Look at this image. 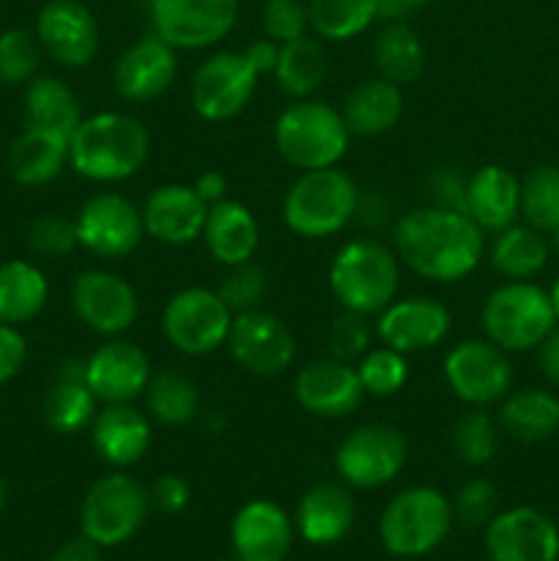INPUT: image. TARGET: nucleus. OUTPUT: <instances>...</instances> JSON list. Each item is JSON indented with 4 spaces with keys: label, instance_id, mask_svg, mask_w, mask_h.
<instances>
[{
    "label": "nucleus",
    "instance_id": "12",
    "mask_svg": "<svg viewBox=\"0 0 559 561\" xmlns=\"http://www.w3.org/2000/svg\"><path fill=\"white\" fill-rule=\"evenodd\" d=\"M151 31L173 49H208L239 20V0H148Z\"/></svg>",
    "mask_w": 559,
    "mask_h": 561
},
{
    "label": "nucleus",
    "instance_id": "48",
    "mask_svg": "<svg viewBox=\"0 0 559 561\" xmlns=\"http://www.w3.org/2000/svg\"><path fill=\"white\" fill-rule=\"evenodd\" d=\"M261 22L263 33L277 44H288L310 33L305 0H266Z\"/></svg>",
    "mask_w": 559,
    "mask_h": 561
},
{
    "label": "nucleus",
    "instance_id": "43",
    "mask_svg": "<svg viewBox=\"0 0 559 561\" xmlns=\"http://www.w3.org/2000/svg\"><path fill=\"white\" fill-rule=\"evenodd\" d=\"M356 376H360L362 389L370 398H392L409 383V359L400 351L389 345L370 348L360 362H356Z\"/></svg>",
    "mask_w": 559,
    "mask_h": 561
},
{
    "label": "nucleus",
    "instance_id": "60",
    "mask_svg": "<svg viewBox=\"0 0 559 561\" xmlns=\"http://www.w3.org/2000/svg\"><path fill=\"white\" fill-rule=\"evenodd\" d=\"M5 499H9V488H5V480L0 477V513H3L5 507Z\"/></svg>",
    "mask_w": 559,
    "mask_h": 561
},
{
    "label": "nucleus",
    "instance_id": "14",
    "mask_svg": "<svg viewBox=\"0 0 559 561\" xmlns=\"http://www.w3.org/2000/svg\"><path fill=\"white\" fill-rule=\"evenodd\" d=\"M255 88L258 71L244 53H214L192 75L190 102L203 121L223 124L244 113Z\"/></svg>",
    "mask_w": 559,
    "mask_h": 561
},
{
    "label": "nucleus",
    "instance_id": "11",
    "mask_svg": "<svg viewBox=\"0 0 559 561\" xmlns=\"http://www.w3.org/2000/svg\"><path fill=\"white\" fill-rule=\"evenodd\" d=\"M444 383L469 409L499 405L513 389V365L507 351L488 337H469L455 343L442 362Z\"/></svg>",
    "mask_w": 559,
    "mask_h": 561
},
{
    "label": "nucleus",
    "instance_id": "53",
    "mask_svg": "<svg viewBox=\"0 0 559 561\" xmlns=\"http://www.w3.org/2000/svg\"><path fill=\"white\" fill-rule=\"evenodd\" d=\"M537 370L551 387H559V323L543 337V343L535 348Z\"/></svg>",
    "mask_w": 559,
    "mask_h": 561
},
{
    "label": "nucleus",
    "instance_id": "9",
    "mask_svg": "<svg viewBox=\"0 0 559 561\" xmlns=\"http://www.w3.org/2000/svg\"><path fill=\"white\" fill-rule=\"evenodd\" d=\"M409 460L403 433L384 422L360 425L334 449V471L340 482L354 491H378L398 480Z\"/></svg>",
    "mask_w": 559,
    "mask_h": 561
},
{
    "label": "nucleus",
    "instance_id": "22",
    "mask_svg": "<svg viewBox=\"0 0 559 561\" xmlns=\"http://www.w3.org/2000/svg\"><path fill=\"white\" fill-rule=\"evenodd\" d=\"M151 376V359L146 351L124 337H110L85 359V381L102 405L142 398Z\"/></svg>",
    "mask_w": 559,
    "mask_h": 561
},
{
    "label": "nucleus",
    "instance_id": "8",
    "mask_svg": "<svg viewBox=\"0 0 559 561\" xmlns=\"http://www.w3.org/2000/svg\"><path fill=\"white\" fill-rule=\"evenodd\" d=\"M148 510H151V502H148L146 488L126 471L115 469L99 477L82 496L80 535H85L104 551L118 548L142 529Z\"/></svg>",
    "mask_w": 559,
    "mask_h": 561
},
{
    "label": "nucleus",
    "instance_id": "35",
    "mask_svg": "<svg viewBox=\"0 0 559 561\" xmlns=\"http://www.w3.org/2000/svg\"><path fill=\"white\" fill-rule=\"evenodd\" d=\"M425 44L409 22L384 25L373 38V66L378 77L395 85H411L425 71Z\"/></svg>",
    "mask_w": 559,
    "mask_h": 561
},
{
    "label": "nucleus",
    "instance_id": "3",
    "mask_svg": "<svg viewBox=\"0 0 559 561\" xmlns=\"http://www.w3.org/2000/svg\"><path fill=\"white\" fill-rule=\"evenodd\" d=\"M400 288V257L376 236L351 239L329 263V290L338 305L360 316H378Z\"/></svg>",
    "mask_w": 559,
    "mask_h": 561
},
{
    "label": "nucleus",
    "instance_id": "33",
    "mask_svg": "<svg viewBox=\"0 0 559 561\" xmlns=\"http://www.w3.org/2000/svg\"><path fill=\"white\" fill-rule=\"evenodd\" d=\"M486 252L493 272L502 274L504 279H532L551 261L548 236L526 222H513L510 228L493 233Z\"/></svg>",
    "mask_w": 559,
    "mask_h": 561
},
{
    "label": "nucleus",
    "instance_id": "6",
    "mask_svg": "<svg viewBox=\"0 0 559 561\" xmlns=\"http://www.w3.org/2000/svg\"><path fill=\"white\" fill-rule=\"evenodd\" d=\"M455 524L453 502L431 485L395 493L378 518V540L398 559H420L436 551Z\"/></svg>",
    "mask_w": 559,
    "mask_h": 561
},
{
    "label": "nucleus",
    "instance_id": "61",
    "mask_svg": "<svg viewBox=\"0 0 559 561\" xmlns=\"http://www.w3.org/2000/svg\"><path fill=\"white\" fill-rule=\"evenodd\" d=\"M406 3H409V5H411V9H414V11H420V9H422V5L433 3V0H406Z\"/></svg>",
    "mask_w": 559,
    "mask_h": 561
},
{
    "label": "nucleus",
    "instance_id": "23",
    "mask_svg": "<svg viewBox=\"0 0 559 561\" xmlns=\"http://www.w3.org/2000/svg\"><path fill=\"white\" fill-rule=\"evenodd\" d=\"M296 526L272 499H252L230 520L236 561H285Z\"/></svg>",
    "mask_w": 559,
    "mask_h": 561
},
{
    "label": "nucleus",
    "instance_id": "45",
    "mask_svg": "<svg viewBox=\"0 0 559 561\" xmlns=\"http://www.w3.org/2000/svg\"><path fill=\"white\" fill-rule=\"evenodd\" d=\"M217 294L223 296L225 305L230 307L233 316L250 310H261V301L269 294V277L258 263H241V266H230L228 274L219 283Z\"/></svg>",
    "mask_w": 559,
    "mask_h": 561
},
{
    "label": "nucleus",
    "instance_id": "18",
    "mask_svg": "<svg viewBox=\"0 0 559 561\" xmlns=\"http://www.w3.org/2000/svg\"><path fill=\"white\" fill-rule=\"evenodd\" d=\"M449 329H453V312L431 296L395 299L376 318V337L381 340V345H389L406 356L442 345L449 337Z\"/></svg>",
    "mask_w": 559,
    "mask_h": 561
},
{
    "label": "nucleus",
    "instance_id": "10",
    "mask_svg": "<svg viewBox=\"0 0 559 561\" xmlns=\"http://www.w3.org/2000/svg\"><path fill=\"white\" fill-rule=\"evenodd\" d=\"M233 318L217 290L184 288L168 299L159 327L179 354L208 356L228 345Z\"/></svg>",
    "mask_w": 559,
    "mask_h": 561
},
{
    "label": "nucleus",
    "instance_id": "49",
    "mask_svg": "<svg viewBox=\"0 0 559 561\" xmlns=\"http://www.w3.org/2000/svg\"><path fill=\"white\" fill-rule=\"evenodd\" d=\"M425 206L447 208V211H464L466 203V175L453 164H438L425 179Z\"/></svg>",
    "mask_w": 559,
    "mask_h": 561
},
{
    "label": "nucleus",
    "instance_id": "51",
    "mask_svg": "<svg viewBox=\"0 0 559 561\" xmlns=\"http://www.w3.org/2000/svg\"><path fill=\"white\" fill-rule=\"evenodd\" d=\"M190 499L192 488L181 474H162L148 488V502H151L153 510H159L164 515H175L181 510H186Z\"/></svg>",
    "mask_w": 559,
    "mask_h": 561
},
{
    "label": "nucleus",
    "instance_id": "4",
    "mask_svg": "<svg viewBox=\"0 0 559 561\" xmlns=\"http://www.w3.org/2000/svg\"><path fill=\"white\" fill-rule=\"evenodd\" d=\"M349 146L343 113L321 99H294L274 121V148L299 173L338 168Z\"/></svg>",
    "mask_w": 559,
    "mask_h": 561
},
{
    "label": "nucleus",
    "instance_id": "55",
    "mask_svg": "<svg viewBox=\"0 0 559 561\" xmlns=\"http://www.w3.org/2000/svg\"><path fill=\"white\" fill-rule=\"evenodd\" d=\"M192 190H195L197 197H201V201L212 208L228 197V181H225V175L219 173V170H206V173L197 175L195 184H192Z\"/></svg>",
    "mask_w": 559,
    "mask_h": 561
},
{
    "label": "nucleus",
    "instance_id": "36",
    "mask_svg": "<svg viewBox=\"0 0 559 561\" xmlns=\"http://www.w3.org/2000/svg\"><path fill=\"white\" fill-rule=\"evenodd\" d=\"M329 71L327 47L318 36H301L280 44V58L272 77L288 99H310L323 85Z\"/></svg>",
    "mask_w": 559,
    "mask_h": 561
},
{
    "label": "nucleus",
    "instance_id": "52",
    "mask_svg": "<svg viewBox=\"0 0 559 561\" xmlns=\"http://www.w3.org/2000/svg\"><path fill=\"white\" fill-rule=\"evenodd\" d=\"M27 362V343L20 327L0 323V387L22 373Z\"/></svg>",
    "mask_w": 559,
    "mask_h": 561
},
{
    "label": "nucleus",
    "instance_id": "19",
    "mask_svg": "<svg viewBox=\"0 0 559 561\" xmlns=\"http://www.w3.org/2000/svg\"><path fill=\"white\" fill-rule=\"evenodd\" d=\"M491 561H557L559 526L535 507L499 510L486 526Z\"/></svg>",
    "mask_w": 559,
    "mask_h": 561
},
{
    "label": "nucleus",
    "instance_id": "32",
    "mask_svg": "<svg viewBox=\"0 0 559 561\" xmlns=\"http://www.w3.org/2000/svg\"><path fill=\"white\" fill-rule=\"evenodd\" d=\"M497 422L515 442H546L559 431V398L551 389L540 387L510 389L507 398L499 403Z\"/></svg>",
    "mask_w": 559,
    "mask_h": 561
},
{
    "label": "nucleus",
    "instance_id": "41",
    "mask_svg": "<svg viewBox=\"0 0 559 561\" xmlns=\"http://www.w3.org/2000/svg\"><path fill=\"white\" fill-rule=\"evenodd\" d=\"M521 219L546 236L559 228L557 164H537L521 179Z\"/></svg>",
    "mask_w": 559,
    "mask_h": 561
},
{
    "label": "nucleus",
    "instance_id": "59",
    "mask_svg": "<svg viewBox=\"0 0 559 561\" xmlns=\"http://www.w3.org/2000/svg\"><path fill=\"white\" fill-rule=\"evenodd\" d=\"M548 247H551V255L559 257V228L548 233Z\"/></svg>",
    "mask_w": 559,
    "mask_h": 561
},
{
    "label": "nucleus",
    "instance_id": "29",
    "mask_svg": "<svg viewBox=\"0 0 559 561\" xmlns=\"http://www.w3.org/2000/svg\"><path fill=\"white\" fill-rule=\"evenodd\" d=\"M201 241L206 244L208 255L225 268L241 266L258 255L261 225L244 203L225 197L223 203L208 208Z\"/></svg>",
    "mask_w": 559,
    "mask_h": 561
},
{
    "label": "nucleus",
    "instance_id": "13",
    "mask_svg": "<svg viewBox=\"0 0 559 561\" xmlns=\"http://www.w3.org/2000/svg\"><path fill=\"white\" fill-rule=\"evenodd\" d=\"M75 225L82 250L104 261L129 257L146 239L140 208L118 192H99L88 197L75 214Z\"/></svg>",
    "mask_w": 559,
    "mask_h": 561
},
{
    "label": "nucleus",
    "instance_id": "44",
    "mask_svg": "<svg viewBox=\"0 0 559 561\" xmlns=\"http://www.w3.org/2000/svg\"><path fill=\"white\" fill-rule=\"evenodd\" d=\"M25 244L33 255L47 257V261H58V257L71 255V252L80 247L75 219L60 217V214H44V217H36L27 225Z\"/></svg>",
    "mask_w": 559,
    "mask_h": 561
},
{
    "label": "nucleus",
    "instance_id": "16",
    "mask_svg": "<svg viewBox=\"0 0 559 561\" xmlns=\"http://www.w3.org/2000/svg\"><path fill=\"white\" fill-rule=\"evenodd\" d=\"M228 351L241 370L272 378L294 367L296 337L283 318L266 310L239 312L228 334Z\"/></svg>",
    "mask_w": 559,
    "mask_h": 561
},
{
    "label": "nucleus",
    "instance_id": "31",
    "mask_svg": "<svg viewBox=\"0 0 559 561\" xmlns=\"http://www.w3.org/2000/svg\"><path fill=\"white\" fill-rule=\"evenodd\" d=\"M340 113L351 137H381L403 118V88L381 77L362 80L345 93Z\"/></svg>",
    "mask_w": 559,
    "mask_h": 561
},
{
    "label": "nucleus",
    "instance_id": "37",
    "mask_svg": "<svg viewBox=\"0 0 559 561\" xmlns=\"http://www.w3.org/2000/svg\"><path fill=\"white\" fill-rule=\"evenodd\" d=\"M82 104L77 93L55 75H38L25 85V124L71 137L80 126Z\"/></svg>",
    "mask_w": 559,
    "mask_h": 561
},
{
    "label": "nucleus",
    "instance_id": "34",
    "mask_svg": "<svg viewBox=\"0 0 559 561\" xmlns=\"http://www.w3.org/2000/svg\"><path fill=\"white\" fill-rule=\"evenodd\" d=\"M49 301L47 274L25 257L0 263V323L22 327L36 321Z\"/></svg>",
    "mask_w": 559,
    "mask_h": 561
},
{
    "label": "nucleus",
    "instance_id": "50",
    "mask_svg": "<svg viewBox=\"0 0 559 561\" xmlns=\"http://www.w3.org/2000/svg\"><path fill=\"white\" fill-rule=\"evenodd\" d=\"M395 206L384 192L378 190H360V197H356V211H354V222L360 225L362 230H367L370 236L384 233V230H392L398 217H392Z\"/></svg>",
    "mask_w": 559,
    "mask_h": 561
},
{
    "label": "nucleus",
    "instance_id": "20",
    "mask_svg": "<svg viewBox=\"0 0 559 561\" xmlns=\"http://www.w3.org/2000/svg\"><path fill=\"white\" fill-rule=\"evenodd\" d=\"M175 75H179V49L151 31L118 55L113 66V88L124 102L148 104L170 91Z\"/></svg>",
    "mask_w": 559,
    "mask_h": 561
},
{
    "label": "nucleus",
    "instance_id": "62",
    "mask_svg": "<svg viewBox=\"0 0 559 561\" xmlns=\"http://www.w3.org/2000/svg\"><path fill=\"white\" fill-rule=\"evenodd\" d=\"M557 561H559V559H557Z\"/></svg>",
    "mask_w": 559,
    "mask_h": 561
},
{
    "label": "nucleus",
    "instance_id": "21",
    "mask_svg": "<svg viewBox=\"0 0 559 561\" xmlns=\"http://www.w3.org/2000/svg\"><path fill=\"white\" fill-rule=\"evenodd\" d=\"M365 398L356 367L332 356L307 362L294 376V400L301 411L318 420H345Z\"/></svg>",
    "mask_w": 559,
    "mask_h": 561
},
{
    "label": "nucleus",
    "instance_id": "7",
    "mask_svg": "<svg viewBox=\"0 0 559 561\" xmlns=\"http://www.w3.org/2000/svg\"><path fill=\"white\" fill-rule=\"evenodd\" d=\"M482 334L507 354L535 351L557 327L551 296L532 279H507L486 296L480 310Z\"/></svg>",
    "mask_w": 559,
    "mask_h": 561
},
{
    "label": "nucleus",
    "instance_id": "30",
    "mask_svg": "<svg viewBox=\"0 0 559 561\" xmlns=\"http://www.w3.org/2000/svg\"><path fill=\"white\" fill-rule=\"evenodd\" d=\"M71 137L60 131L27 126L9 148V173L22 186H47L69 164Z\"/></svg>",
    "mask_w": 559,
    "mask_h": 561
},
{
    "label": "nucleus",
    "instance_id": "2",
    "mask_svg": "<svg viewBox=\"0 0 559 561\" xmlns=\"http://www.w3.org/2000/svg\"><path fill=\"white\" fill-rule=\"evenodd\" d=\"M151 153L146 124L129 113H93L80 121L69 142V164L93 184H121L140 173Z\"/></svg>",
    "mask_w": 559,
    "mask_h": 561
},
{
    "label": "nucleus",
    "instance_id": "40",
    "mask_svg": "<svg viewBox=\"0 0 559 561\" xmlns=\"http://www.w3.org/2000/svg\"><path fill=\"white\" fill-rule=\"evenodd\" d=\"M499 442H502V427L486 409L464 411L449 427V449L460 463L471 469L491 463L499 453Z\"/></svg>",
    "mask_w": 559,
    "mask_h": 561
},
{
    "label": "nucleus",
    "instance_id": "17",
    "mask_svg": "<svg viewBox=\"0 0 559 561\" xmlns=\"http://www.w3.org/2000/svg\"><path fill=\"white\" fill-rule=\"evenodd\" d=\"M44 55L64 69H85L96 60L102 31L82 0H49L36 16Z\"/></svg>",
    "mask_w": 559,
    "mask_h": 561
},
{
    "label": "nucleus",
    "instance_id": "58",
    "mask_svg": "<svg viewBox=\"0 0 559 561\" xmlns=\"http://www.w3.org/2000/svg\"><path fill=\"white\" fill-rule=\"evenodd\" d=\"M548 296H551L554 316H557V323H559V277L554 279V285H551V290H548Z\"/></svg>",
    "mask_w": 559,
    "mask_h": 561
},
{
    "label": "nucleus",
    "instance_id": "57",
    "mask_svg": "<svg viewBox=\"0 0 559 561\" xmlns=\"http://www.w3.org/2000/svg\"><path fill=\"white\" fill-rule=\"evenodd\" d=\"M414 9L406 0H376V16L381 25H392V22H409Z\"/></svg>",
    "mask_w": 559,
    "mask_h": 561
},
{
    "label": "nucleus",
    "instance_id": "56",
    "mask_svg": "<svg viewBox=\"0 0 559 561\" xmlns=\"http://www.w3.org/2000/svg\"><path fill=\"white\" fill-rule=\"evenodd\" d=\"M102 551L104 548H99L96 542L88 540L85 535H80L75 537V540L64 542V546L49 557V561H104Z\"/></svg>",
    "mask_w": 559,
    "mask_h": 561
},
{
    "label": "nucleus",
    "instance_id": "24",
    "mask_svg": "<svg viewBox=\"0 0 559 561\" xmlns=\"http://www.w3.org/2000/svg\"><path fill=\"white\" fill-rule=\"evenodd\" d=\"M148 239L164 247H186L201 239L208 206L192 184H159L140 206Z\"/></svg>",
    "mask_w": 559,
    "mask_h": 561
},
{
    "label": "nucleus",
    "instance_id": "47",
    "mask_svg": "<svg viewBox=\"0 0 559 561\" xmlns=\"http://www.w3.org/2000/svg\"><path fill=\"white\" fill-rule=\"evenodd\" d=\"M453 513L455 520L464 524L466 529H486L493 515L499 513L497 485L488 480H480V477L464 482L453 499Z\"/></svg>",
    "mask_w": 559,
    "mask_h": 561
},
{
    "label": "nucleus",
    "instance_id": "25",
    "mask_svg": "<svg viewBox=\"0 0 559 561\" xmlns=\"http://www.w3.org/2000/svg\"><path fill=\"white\" fill-rule=\"evenodd\" d=\"M91 447L113 469H129L140 463L153 442L151 416L132 403L102 405L91 422Z\"/></svg>",
    "mask_w": 559,
    "mask_h": 561
},
{
    "label": "nucleus",
    "instance_id": "54",
    "mask_svg": "<svg viewBox=\"0 0 559 561\" xmlns=\"http://www.w3.org/2000/svg\"><path fill=\"white\" fill-rule=\"evenodd\" d=\"M244 58L250 60L252 69L258 71V77L272 75L274 66H277V58H280V44L272 42L269 36L255 38V42H250L244 47Z\"/></svg>",
    "mask_w": 559,
    "mask_h": 561
},
{
    "label": "nucleus",
    "instance_id": "38",
    "mask_svg": "<svg viewBox=\"0 0 559 561\" xmlns=\"http://www.w3.org/2000/svg\"><path fill=\"white\" fill-rule=\"evenodd\" d=\"M146 411L164 427H184L201 411V392L184 373H153L146 387Z\"/></svg>",
    "mask_w": 559,
    "mask_h": 561
},
{
    "label": "nucleus",
    "instance_id": "26",
    "mask_svg": "<svg viewBox=\"0 0 559 561\" xmlns=\"http://www.w3.org/2000/svg\"><path fill=\"white\" fill-rule=\"evenodd\" d=\"M464 214L482 230L499 233L521 217V179L502 164H482L466 175Z\"/></svg>",
    "mask_w": 559,
    "mask_h": 561
},
{
    "label": "nucleus",
    "instance_id": "42",
    "mask_svg": "<svg viewBox=\"0 0 559 561\" xmlns=\"http://www.w3.org/2000/svg\"><path fill=\"white\" fill-rule=\"evenodd\" d=\"M44 49L36 31L5 27L0 33V82L3 85H27L42 69Z\"/></svg>",
    "mask_w": 559,
    "mask_h": 561
},
{
    "label": "nucleus",
    "instance_id": "5",
    "mask_svg": "<svg viewBox=\"0 0 559 561\" xmlns=\"http://www.w3.org/2000/svg\"><path fill=\"white\" fill-rule=\"evenodd\" d=\"M356 197L360 186L345 170H305L285 192L283 222L301 239H329L354 222Z\"/></svg>",
    "mask_w": 559,
    "mask_h": 561
},
{
    "label": "nucleus",
    "instance_id": "28",
    "mask_svg": "<svg viewBox=\"0 0 559 561\" xmlns=\"http://www.w3.org/2000/svg\"><path fill=\"white\" fill-rule=\"evenodd\" d=\"M356 502L354 493L343 482H321L312 485L296 507V535L310 546H334L354 529Z\"/></svg>",
    "mask_w": 559,
    "mask_h": 561
},
{
    "label": "nucleus",
    "instance_id": "27",
    "mask_svg": "<svg viewBox=\"0 0 559 561\" xmlns=\"http://www.w3.org/2000/svg\"><path fill=\"white\" fill-rule=\"evenodd\" d=\"M99 409L102 403L85 381V359L69 356L60 362L42 400L44 422L60 436H77L91 427Z\"/></svg>",
    "mask_w": 559,
    "mask_h": 561
},
{
    "label": "nucleus",
    "instance_id": "39",
    "mask_svg": "<svg viewBox=\"0 0 559 561\" xmlns=\"http://www.w3.org/2000/svg\"><path fill=\"white\" fill-rule=\"evenodd\" d=\"M307 16L321 42H351L378 22L376 0H307Z\"/></svg>",
    "mask_w": 559,
    "mask_h": 561
},
{
    "label": "nucleus",
    "instance_id": "1",
    "mask_svg": "<svg viewBox=\"0 0 559 561\" xmlns=\"http://www.w3.org/2000/svg\"><path fill=\"white\" fill-rule=\"evenodd\" d=\"M392 250L417 277L460 283L486 257V233L464 211L420 206L398 217Z\"/></svg>",
    "mask_w": 559,
    "mask_h": 561
},
{
    "label": "nucleus",
    "instance_id": "46",
    "mask_svg": "<svg viewBox=\"0 0 559 561\" xmlns=\"http://www.w3.org/2000/svg\"><path fill=\"white\" fill-rule=\"evenodd\" d=\"M373 334H376V329H370L367 316L343 310L338 318H334L332 327H329V332H327L329 356L338 362L356 365V362H360L362 356L370 351Z\"/></svg>",
    "mask_w": 559,
    "mask_h": 561
},
{
    "label": "nucleus",
    "instance_id": "15",
    "mask_svg": "<svg viewBox=\"0 0 559 561\" xmlns=\"http://www.w3.org/2000/svg\"><path fill=\"white\" fill-rule=\"evenodd\" d=\"M69 299L77 321L102 337H121L140 316L135 288L107 268H85L77 274Z\"/></svg>",
    "mask_w": 559,
    "mask_h": 561
}]
</instances>
